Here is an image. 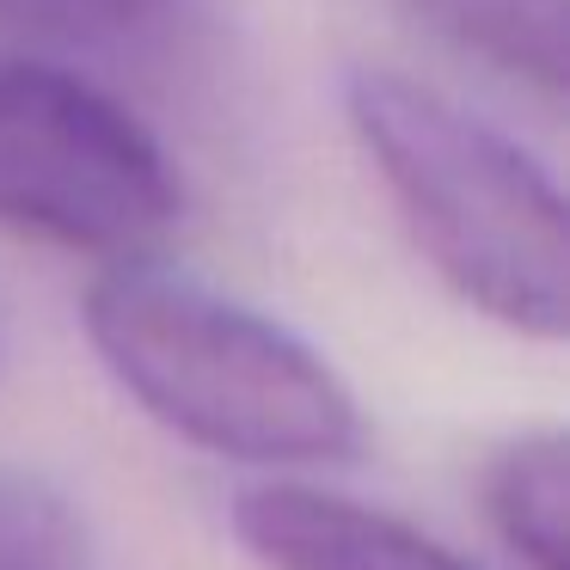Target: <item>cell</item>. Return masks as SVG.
I'll return each mask as SVG.
<instances>
[{
	"label": "cell",
	"mask_w": 570,
	"mask_h": 570,
	"mask_svg": "<svg viewBox=\"0 0 570 570\" xmlns=\"http://www.w3.org/2000/svg\"><path fill=\"white\" fill-rule=\"evenodd\" d=\"M87 337L111 381L178 442L246 466H337L362 448L344 374L283 320L129 258L87 288Z\"/></svg>",
	"instance_id": "cell-1"
},
{
	"label": "cell",
	"mask_w": 570,
	"mask_h": 570,
	"mask_svg": "<svg viewBox=\"0 0 570 570\" xmlns=\"http://www.w3.org/2000/svg\"><path fill=\"white\" fill-rule=\"evenodd\" d=\"M344 117L435 276L509 332L564 337L570 246L552 173L484 117L386 68L344 75Z\"/></svg>",
	"instance_id": "cell-2"
},
{
	"label": "cell",
	"mask_w": 570,
	"mask_h": 570,
	"mask_svg": "<svg viewBox=\"0 0 570 570\" xmlns=\"http://www.w3.org/2000/svg\"><path fill=\"white\" fill-rule=\"evenodd\" d=\"M178 173L105 87L50 62H0V227L87 258H148L178 222Z\"/></svg>",
	"instance_id": "cell-3"
},
{
	"label": "cell",
	"mask_w": 570,
	"mask_h": 570,
	"mask_svg": "<svg viewBox=\"0 0 570 570\" xmlns=\"http://www.w3.org/2000/svg\"><path fill=\"white\" fill-rule=\"evenodd\" d=\"M234 533L271 570H479L411 521L313 484H252L234 497Z\"/></svg>",
	"instance_id": "cell-4"
},
{
	"label": "cell",
	"mask_w": 570,
	"mask_h": 570,
	"mask_svg": "<svg viewBox=\"0 0 570 570\" xmlns=\"http://www.w3.org/2000/svg\"><path fill=\"white\" fill-rule=\"evenodd\" d=\"M393 7L417 31H430L442 50L533 92L546 111L564 105L570 87L564 0H393Z\"/></svg>",
	"instance_id": "cell-5"
},
{
	"label": "cell",
	"mask_w": 570,
	"mask_h": 570,
	"mask_svg": "<svg viewBox=\"0 0 570 570\" xmlns=\"http://www.w3.org/2000/svg\"><path fill=\"white\" fill-rule=\"evenodd\" d=\"M484 515L528 570H570V448L533 430L484 466Z\"/></svg>",
	"instance_id": "cell-6"
},
{
	"label": "cell",
	"mask_w": 570,
	"mask_h": 570,
	"mask_svg": "<svg viewBox=\"0 0 570 570\" xmlns=\"http://www.w3.org/2000/svg\"><path fill=\"white\" fill-rule=\"evenodd\" d=\"M0 570H92L75 497L19 460H0Z\"/></svg>",
	"instance_id": "cell-7"
},
{
	"label": "cell",
	"mask_w": 570,
	"mask_h": 570,
	"mask_svg": "<svg viewBox=\"0 0 570 570\" xmlns=\"http://www.w3.org/2000/svg\"><path fill=\"white\" fill-rule=\"evenodd\" d=\"M166 0H0V13L62 38H136L160 19Z\"/></svg>",
	"instance_id": "cell-8"
}]
</instances>
